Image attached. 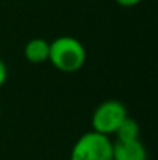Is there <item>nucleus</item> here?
I'll list each match as a JSON object with an SVG mask.
<instances>
[{"label": "nucleus", "mask_w": 158, "mask_h": 160, "mask_svg": "<svg viewBox=\"0 0 158 160\" xmlns=\"http://www.w3.org/2000/svg\"><path fill=\"white\" fill-rule=\"evenodd\" d=\"M6 78H8V67L3 62V59H0V87L6 82Z\"/></svg>", "instance_id": "7"}, {"label": "nucleus", "mask_w": 158, "mask_h": 160, "mask_svg": "<svg viewBox=\"0 0 158 160\" xmlns=\"http://www.w3.org/2000/svg\"><path fill=\"white\" fill-rule=\"evenodd\" d=\"M70 160H113V142L92 129L76 140Z\"/></svg>", "instance_id": "2"}, {"label": "nucleus", "mask_w": 158, "mask_h": 160, "mask_svg": "<svg viewBox=\"0 0 158 160\" xmlns=\"http://www.w3.org/2000/svg\"><path fill=\"white\" fill-rule=\"evenodd\" d=\"M87 59L85 47L71 36H60L50 42L48 61L64 73H74L82 68Z\"/></svg>", "instance_id": "1"}, {"label": "nucleus", "mask_w": 158, "mask_h": 160, "mask_svg": "<svg viewBox=\"0 0 158 160\" xmlns=\"http://www.w3.org/2000/svg\"><path fill=\"white\" fill-rule=\"evenodd\" d=\"M25 58L28 62L31 64H42L45 61H48V54H50V42L42 39V38H36L31 39L26 45H25Z\"/></svg>", "instance_id": "5"}, {"label": "nucleus", "mask_w": 158, "mask_h": 160, "mask_svg": "<svg viewBox=\"0 0 158 160\" xmlns=\"http://www.w3.org/2000/svg\"><path fill=\"white\" fill-rule=\"evenodd\" d=\"M113 160H147L146 146L140 138L113 143Z\"/></svg>", "instance_id": "4"}, {"label": "nucleus", "mask_w": 158, "mask_h": 160, "mask_svg": "<svg viewBox=\"0 0 158 160\" xmlns=\"http://www.w3.org/2000/svg\"><path fill=\"white\" fill-rule=\"evenodd\" d=\"M119 6H124V8H132L135 5H138L141 0H115Z\"/></svg>", "instance_id": "8"}, {"label": "nucleus", "mask_w": 158, "mask_h": 160, "mask_svg": "<svg viewBox=\"0 0 158 160\" xmlns=\"http://www.w3.org/2000/svg\"><path fill=\"white\" fill-rule=\"evenodd\" d=\"M115 135H116V140H121V142L140 138V124H138V121L127 115L124 118V121L115 131Z\"/></svg>", "instance_id": "6"}, {"label": "nucleus", "mask_w": 158, "mask_h": 160, "mask_svg": "<svg viewBox=\"0 0 158 160\" xmlns=\"http://www.w3.org/2000/svg\"><path fill=\"white\" fill-rule=\"evenodd\" d=\"M127 115V109L121 101L107 100L95 109L92 115V128L93 131L110 137V134H115V131Z\"/></svg>", "instance_id": "3"}]
</instances>
